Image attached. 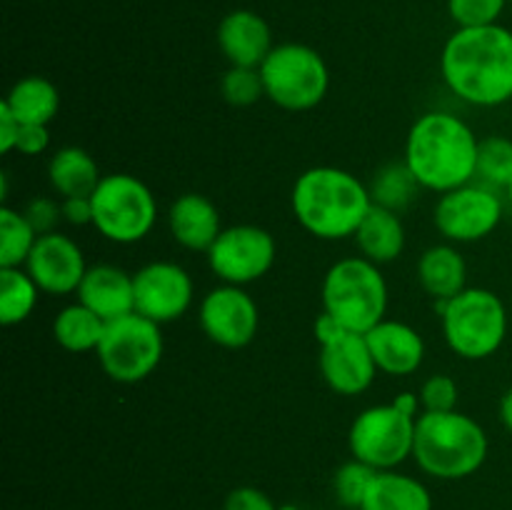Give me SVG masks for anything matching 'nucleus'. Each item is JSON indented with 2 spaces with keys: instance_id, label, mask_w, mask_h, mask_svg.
<instances>
[{
  "instance_id": "5",
  "label": "nucleus",
  "mask_w": 512,
  "mask_h": 510,
  "mask_svg": "<svg viewBox=\"0 0 512 510\" xmlns=\"http://www.w3.org/2000/svg\"><path fill=\"white\" fill-rule=\"evenodd\" d=\"M323 313L353 333H368L388 313V283L378 263L350 255L335 260L320 285Z\"/></svg>"
},
{
  "instance_id": "7",
  "label": "nucleus",
  "mask_w": 512,
  "mask_h": 510,
  "mask_svg": "<svg viewBox=\"0 0 512 510\" xmlns=\"http://www.w3.org/2000/svg\"><path fill=\"white\" fill-rule=\"evenodd\" d=\"M265 98L288 113L320 105L330 88V70L323 55L305 43H280L260 65Z\"/></svg>"
},
{
  "instance_id": "28",
  "label": "nucleus",
  "mask_w": 512,
  "mask_h": 510,
  "mask_svg": "<svg viewBox=\"0 0 512 510\" xmlns=\"http://www.w3.org/2000/svg\"><path fill=\"white\" fill-rule=\"evenodd\" d=\"M38 238L23 210L0 205V268H23Z\"/></svg>"
},
{
  "instance_id": "20",
  "label": "nucleus",
  "mask_w": 512,
  "mask_h": 510,
  "mask_svg": "<svg viewBox=\"0 0 512 510\" xmlns=\"http://www.w3.org/2000/svg\"><path fill=\"white\" fill-rule=\"evenodd\" d=\"M170 235L185 250L208 253L210 245L223 233L218 205L200 193H183L170 203L168 210Z\"/></svg>"
},
{
  "instance_id": "16",
  "label": "nucleus",
  "mask_w": 512,
  "mask_h": 510,
  "mask_svg": "<svg viewBox=\"0 0 512 510\" xmlns=\"http://www.w3.org/2000/svg\"><path fill=\"white\" fill-rule=\"evenodd\" d=\"M23 268L38 283V288L48 295L78 293L80 283L88 273L83 248L60 230L40 235Z\"/></svg>"
},
{
  "instance_id": "3",
  "label": "nucleus",
  "mask_w": 512,
  "mask_h": 510,
  "mask_svg": "<svg viewBox=\"0 0 512 510\" xmlns=\"http://www.w3.org/2000/svg\"><path fill=\"white\" fill-rule=\"evenodd\" d=\"M290 208L300 228L320 240H345L358 233L373 208L370 190L358 175L335 165H315L298 175Z\"/></svg>"
},
{
  "instance_id": "17",
  "label": "nucleus",
  "mask_w": 512,
  "mask_h": 510,
  "mask_svg": "<svg viewBox=\"0 0 512 510\" xmlns=\"http://www.w3.org/2000/svg\"><path fill=\"white\" fill-rule=\"evenodd\" d=\"M218 48L230 65L260 68L275 48L268 20L255 10H233L218 25Z\"/></svg>"
},
{
  "instance_id": "35",
  "label": "nucleus",
  "mask_w": 512,
  "mask_h": 510,
  "mask_svg": "<svg viewBox=\"0 0 512 510\" xmlns=\"http://www.w3.org/2000/svg\"><path fill=\"white\" fill-rule=\"evenodd\" d=\"M25 218L30 220V225L35 228V233L45 235V233H55L63 220V208H60L58 200L53 198H45V195H38V198L30 200L25 205Z\"/></svg>"
},
{
  "instance_id": "29",
  "label": "nucleus",
  "mask_w": 512,
  "mask_h": 510,
  "mask_svg": "<svg viewBox=\"0 0 512 510\" xmlns=\"http://www.w3.org/2000/svg\"><path fill=\"white\" fill-rule=\"evenodd\" d=\"M370 198L375 205H383V208L395 210V213H403L405 208L413 205V200L418 198L420 183L415 180V175L410 173V168L403 163H388L373 175V183L368 185Z\"/></svg>"
},
{
  "instance_id": "14",
  "label": "nucleus",
  "mask_w": 512,
  "mask_h": 510,
  "mask_svg": "<svg viewBox=\"0 0 512 510\" xmlns=\"http://www.w3.org/2000/svg\"><path fill=\"white\" fill-rule=\"evenodd\" d=\"M133 290L135 313L158 325L183 318L195 295L190 273L173 260H153L135 270Z\"/></svg>"
},
{
  "instance_id": "24",
  "label": "nucleus",
  "mask_w": 512,
  "mask_h": 510,
  "mask_svg": "<svg viewBox=\"0 0 512 510\" xmlns=\"http://www.w3.org/2000/svg\"><path fill=\"white\" fill-rule=\"evenodd\" d=\"M360 510H433V495L413 475L378 470Z\"/></svg>"
},
{
  "instance_id": "39",
  "label": "nucleus",
  "mask_w": 512,
  "mask_h": 510,
  "mask_svg": "<svg viewBox=\"0 0 512 510\" xmlns=\"http://www.w3.org/2000/svg\"><path fill=\"white\" fill-rule=\"evenodd\" d=\"M23 123L13 115V110L5 103H0V150L3 153H13L15 143H18V135Z\"/></svg>"
},
{
  "instance_id": "44",
  "label": "nucleus",
  "mask_w": 512,
  "mask_h": 510,
  "mask_svg": "<svg viewBox=\"0 0 512 510\" xmlns=\"http://www.w3.org/2000/svg\"><path fill=\"white\" fill-rule=\"evenodd\" d=\"M510 3H512V0H510Z\"/></svg>"
},
{
  "instance_id": "31",
  "label": "nucleus",
  "mask_w": 512,
  "mask_h": 510,
  "mask_svg": "<svg viewBox=\"0 0 512 510\" xmlns=\"http://www.w3.org/2000/svg\"><path fill=\"white\" fill-rule=\"evenodd\" d=\"M375 473H378V470L360 463V460L355 458L348 460L345 465H340L333 475V490L340 508L360 510V505H363L365 500V493H368L370 483H373Z\"/></svg>"
},
{
  "instance_id": "41",
  "label": "nucleus",
  "mask_w": 512,
  "mask_h": 510,
  "mask_svg": "<svg viewBox=\"0 0 512 510\" xmlns=\"http://www.w3.org/2000/svg\"><path fill=\"white\" fill-rule=\"evenodd\" d=\"M278 510H303V508H298V505L293 503H285V505H278Z\"/></svg>"
},
{
  "instance_id": "13",
  "label": "nucleus",
  "mask_w": 512,
  "mask_h": 510,
  "mask_svg": "<svg viewBox=\"0 0 512 510\" xmlns=\"http://www.w3.org/2000/svg\"><path fill=\"white\" fill-rule=\"evenodd\" d=\"M198 323L215 345L238 350L253 343L258 335L260 310L243 285L220 283L218 288L205 293Z\"/></svg>"
},
{
  "instance_id": "25",
  "label": "nucleus",
  "mask_w": 512,
  "mask_h": 510,
  "mask_svg": "<svg viewBox=\"0 0 512 510\" xmlns=\"http://www.w3.org/2000/svg\"><path fill=\"white\" fill-rule=\"evenodd\" d=\"M3 103L23 125H50L60 110V90L43 75H25L8 90Z\"/></svg>"
},
{
  "instance_id": "10",
  "label": "nucleus",
  "mask_w": 512,
  "mask_h": 510,
  "mask_svg": "<svg viewBox=\"0 0 512 510\" xmlns=\"http://www.w3.org/2000/svg\"><path fill=\"white\" fill-rule=\"evenodd\" d=\"M415 423L418 415L405 413L393 400L370 405L348 430L350 455L375 470H398V465L413 458Z\"/></svg>"
},
{
  "instance_id": "37",
  "label": "nucleus",
  "mask_w": 512,
  "mask_h": 510,
  "mask_svg": "<svg viewBox=\"0 0 512 510\" xmlns=\"http://www.w3.org/2000/svg\"><path fill=\"white\" fill-rule=\"evenodd\" d=\"M48 145H50L48 125H23L18 135V143H15V150H18L20 155L33 158V155L45 153Z\"/></svg>"
},
{
  "instance_id": "30",
  "label": "nucleus",
  "mask_w": 512,
  "mask_h": 510,
  "mask_svg": "<svg viewBox=\"0 0 512 510\" xmlns=\"http://www.w3.org/2000/svg\"><path fill=\"white\" fill-rule=\"evenodd\" d=\"M475 180L493 190H508L512 183V140L505 135H485L478 145Z\"/></svg>"
},
{
  "instance_id": "33",
  "label": "nucleus",
  "mask_w": 512,
  "mask_h": 510,
  "mask_svg": "<svg viewBox=\"0 0 512 510\" xmlns=\"http://www.w3.org/2000/svg\"><path fill=\"white\" fill-rule=\"evenodd\" d=\"M510 0H448V13L458 28H483L500 23Z\"/></svg>"
},
{
  "instance_id": "6",
  "label": "nucleus",
  "mask_w": 512,
  "mask_h": 510,
  "mask_svg": "<svg viewBox=\"0 0 512 510\" xmlns=\"http://www.w3.org/2000/svg\"><path fill=\"white\" fill-rule=\"evenodd\" d=\"M440 328L448 348L463 360H485L508 338V308L488 288H465L450 300H438Z\"/></svg>"
},
{
  "instance_id": "8",
  "label": "nucleus",
  "mask_w": 512,
  "mask_h": 510,
  "mask_svg": "<svg viewBox=\"0 0 512 510\" xmlns=\"http://www.w3.org/2000/svg\"><path fill=\"white\" fill-rule=\"evenodd\" d=\"M90 200H93V228L110 243H140L158 220L153 190L130 173L103 175Z\"/></svg>"
},
{
  "instance_id": "40",
  "label": "nucleus",
  "mask_w": 512,
  "mask_h": 510,
  "mask_svg": "<svg viewBox=\"0 0 512 510\" xmlns=\"http://www.w3.org/2000/svg\"><path fill=\"white\" fill-rule=\"evenodd\" d=\"M498 413H500V423H503L505 430L512 435V388L505 390L503 398H500Z\"/></svg>"
},
{
  "instance_id": "12",
  "label": "nucleus",
  "mask_w": 512,
  "mask_h": 510,
  "mask_svg": "<svg viewBox=\"0 0 512 510\" xmlns=\"http://www.w3.org/2000/svg\"><path fill=\"white\" fill-rule=\"evenodd\" d=\"M205 255H208V268L220 283L245 288L268 275V270L275 265L278 245L270 230L240 223L223 228V233Z\"/></svg>"
},
{
  "instance_id": "1",
  "label": "nucleus",
  "mask_w": 512,
  "mask_h": 510,
  "mask_svg": "<svg viewBox=\"0 0 512 510\" xmlns=\"http://www.w3.org/2000/svg\"><path fill=\"white\" fill-rule=\"evenodd\" d=\"M440 75L455 98L475 108L512 100V30L505 25L458 28L440 50Z\"/></svg>"
},
{
  "instance_id": "23",
  "label": "nucleus",
  "mask_w": 512,
  "mask_h": 510,
  "mask_svg": "<svg viewBox=\"0 0 512 510\" xmlns=\"http://www.w3.org/2000/svg\"><path fill=\"white\" fill-rule=\"evenodd\" d=\"M100 168L93 155L80 145H65L55 150L48 160V183L60 200L93 195L100 183Z\"/></svg>"
},
{
  "instance_id": "34",
  "label": "nucleus",
  "mask_w": 512,
  "mask_h": 510,
  "mask_svg": "<svg viewBox=\"0 0 512 510\" xmlns=\"http://www.w3.org/2000/svg\"><path fill=\"white\" fill-rule=\"evenodd\" d=\"M420 405L423 413H445V410H458V383L445 373H435L420 385Z\"/></svg>"
},
{
  "instance_id": "36",
  "label": "nucleus",
  "mask_w": 512,
  "mask_h": 510,
  "mask_svg": "<svg viewBox=\"0 0 512 510\" xmlns=\"http://www.w3.org/2000/svg\"><path fill=\"white\" fill-rule=\"evenodd\" d=\"M223 510H278V505L268 498L260 488L253 485H240V488L230 490L225 498Z\"/></svg>"
},
{
  "instance_id": "21",
  "label": "nucleus",
  "mask_w": 512,
  "mask_h": 510,
  "mask_svg": "<svg viewBox=\"0 0 512 510\" xmlns=\"http://www.w3.org/2000/svg\"><path fill=\"white\" fill-rule=\"evenodd\" d=\"M418 283L430 298L450 300L468 288V263L453 243L430 245L418 260Z\"/></svg>"
},
{
  "instance_id": "22",
  "label": "nucleus",
  "mask_w": 512,
  "mask_h": 510,
  "mask_svg": "<svg viewBox=\"0 0 512 510\" xmlns=\"http://www.w3.org/2000/svg\"><path fill=\"white\" fill-rule=\"evenodd\" d=\"M353 240L363 258L385 265L403 255L405 240L408 238H405V225L400 213L373 203V208L368 210Z\"/></svg>"
},
{
  "instance_id": "19",
  "label": "nucleus",
  "mask_w": 512,
  "mask_h": 510,
  "mask_svg": "<svg viewBox=\"0 0 512 510\" xmlns=\"http://www.w3.org/2000/svg\"><path fill=\"white\" fill-rule=\"evenodd\" d=\"M75 295H78V303L93 310L105 323L135 313L133 273H125L118 265H90Z\"/></svg>"
},
{
  "instance_id": "26",
  "label": "nucleus",
  "mask_w": 512,
  "mask_h": 510,
  "mask_svg": "<svg viewBox=\"0 0 512 510\" xmlns=\"http://www.w3.org/2000/svg\"><path fill=\"white\" fill-rule=\"evenodd\" d=\"M105 333V320L98 318L83 303L65 305L53 318V338L68 353H90L98 350Z\"/></svg>"
},
{
  "instance_id": "42",
  "label": "nucleus",
  "mask_w": 512,
  "mask_h": 510,
  "mask_svg": "<svg viewBox=\"0 0 512 510\" xmlns=\"http://www.w3.org/2000/svg\"><path fill=\"white\" fill-rule=\"evenodd\" d=\"M505 198H508V203H510V208H512V183L508 185V190H505Z\"/></svg>"
},
{
  "instance_id": "43",
  "label": "nucleus",
  "mask_w": 512,
  "mask_h": 510,
  "mask_svg": "<svg viewBox=\"0 0 512 510\" xmlns=\"http://www.w3.org/2000/svg\"><path fill=\"white\" fill-rule=\"evenodd\" d=\"M335 510H350V508H335Z\"/></svg>"
},
{
  "instance_id": "27",
  "label": "nucleus",
  "mask_w": 512,
  "mask_h": 510,
  "mask_svg": "<svg viewBox=\"0 0 512 510\" xmlns=\"http://www.w3.org/2000/svg\"><path fill=\"white\" fill-rule=\"evenodd\" d=\"M43 290L25 268H0V323L5 328L25 323L33 315Z\"/></svg>"
},
{
  "instance_id": "32",
  "label": "nucleus",
  "mask_w": 512,
  "mask_h": 510,
  "mask_svg": "<svg viewBox=\"0 0 512 510\" xmlns=\"http://www.w3.org/2000/svg\"><path fill=\"white\" fill-rule=\"evenodd\" d=\"M220 95H223L225 103L235 105V108H248V105H255L260 98H265L260 70L230 65V68L223 73V78H220Z\"/></svg>"
},
{
  "instance_id": "18",
  "label": "nucleus",
  "mask_w": 512,
  "mask_h": 510,
  "mask_svg": "<svg viewBox=\"0 0 512 510\" xmlns=\"http://www.w3.org/2000/svg\"><path fill=\"white\" fill-rule=\"evenodd\" d=\"M378 373L410 375L423 365L425 340L413 325L403 320H380L365 333Z\"/></svg>"
},
{
  "instance_id": "2",
  "label": "nucleus",
  "mask_w": 512,
  "mask_h": 510,
  "mask_svg": "<svg viewBox=\"0 0 512 510\" xmlns=\"http://www.w3.org/2000/svg\"><path fill=\"white\" fill-rule=\"evenodd\" d=\"M480 138L460 115L428 110L405 138V165L423 190L443 195L475 180Z\"/></svg>"
},
{
  "instance_id": "11",
  "label": "nucleus",
  "mask_w": 512,
  "mask_h": 510,
  "mask_svg": "<svg viewBox=\"0 0 512 510\" xmlns=\"http://www.w3.org/2000/svg\"><path fill=\"white\" fill-rule=\"evenodd\" d=\"M503 198L483 183H468L438 198L433 223L448 243H478L503 223Z\"/></svg>"
},
{
  "instance_id": "15",
  "label": "nucleus",
  "mask_w": 512,
  "mask_h": 510,
  "mask_svg": "<svg viewBox=\"0 0 512 510\" xmlns=\"http://www.w3.org/2000/svg\"><path fill=\"white\" fill-rule=\"evenodd\" d=\"M318 368L325 385L338 395H360L373 385L378 375L373 353L363 333L340 328L330 338L320 340Z\"/></svg>"
},
{
  "instance_id": "38",
  "label": "nucleus",
  "mask_w": 512,
  "mask_h": 510,
  "mask_svg": "<svg viewBox=\"0 0 512 510\" xmlns=\"http://www.w3.org/2000/svg\"><path fill=\"white\" fill-rule=\"evenodd\" d=\"M63 208V220L70 225H93V200L90 195H80V198H65L60 200Z\"/></svg>"
},
{
  "instance_id": "4",
  "label": "nucleus",
  "mask_w": 512,
  "mask_h": 510,
  "mask_svg": "<svg viewBox=\"0 0 512 510\" xmlns=\"http://www.w3.org/2000/svg\"><path fill=\"white\" fill-rule=\"evenodd\" d=\"M490 453L483 425L468 413H420L415 423L413 460L425 475L438 480H463L478 473Z\"/></svg>"
},
{
  "instance_id": "9",
  "label": "nucleus",
  "mask_w": 512,
  "mask_h": 510,
  "mask_svg": "<svg viewBox=\"0 0 512 510\" xmlns=\"http://www.w3.org/2000/svg\"><path fill=\"white\" fill-rule=\"evenodd\" d=\"M160 328L163 325L140 313H128L105 323L103 340L95 350L105 375L120 385H135L148 378L163 360L165 340Z\"/></svg>"
}]
</instances>
